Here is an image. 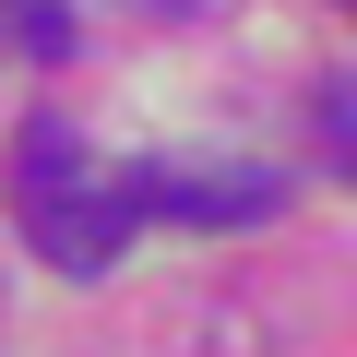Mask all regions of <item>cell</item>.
<instances>
[{
	"label": "cell",
	"instance_id": "cell-1",
	"mask_svg": "<svg viewBox=\"0 0 357 357\" xmlns=\"http://www.w3.org/2000/svg\"><path fill=\"white\" fill-rule=\"evenodd\" d=\"M13 215H24V238L60 262V274H107L119 262V191H96L84 178V155H72V131L60 119H24V143H13Z\"/></svg>",
	"mask_w": 357,
	"mask_h": 357
},
{
	"label": "cell",
	"instance_id": "cell-2",
	"mask_svg": "<svg viewBox=\"0 0 357 357\" xmlns=\"http://www.w3.org/2000/svg\"><path fill=\"white\" fill-rule=\"evenodd\" d=\"M286 203V178L262 167H131L119 178V215H167V227H262Z\"/></svg>",
	"mask_w": 357,
	"mask_h": 357
},
{
	"label": "cell",
	"instance_id": "cell-3",
	"mask_svg": "<svg viewBox=\"0 0 357 357\" xmlns=\"http://www.w3.org/2000/svg\"><path fill=\"white\" fill-rule=\"evenodd\" d=\"M13 36H24L36 60H60V48H72V13H13Z\"/></svg>",
	"mask_w": 357,
	"mask_h": 357
},
{
	"label": "cell",
	"instance_id": "cell-4",
	"mask_svg": "<svg viewBox=\"0 0 357 357\" xmlns=\"http://www.w3.org/2000/svg\"><path fill=\"white\" fill-rule=\"evenodd\" d=\"M143 13H215V0H143Z\"/></svg>",
	"mask_w": 357,
	"mask_h": 357
}]
</instances>
